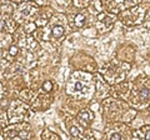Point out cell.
<instances>
[{"instance_id": "603a6c76", "label": "cell", "mask_w": 150, "mask_h": 140, "mask_svg": "<svg viewBox=\"0 0 150 140\" xmlns=\"http://www.w3.org/2000/svg\"><path fill=\"white\" fill-rule=\"evenodd\" d=\"M74 4H75V5H78V6H86V5H88V4H89V3H88V1H85V3H80V1H75Z\"/></svg>"}, {"instance_id": "8fae6325", "label": "cell", "mask_w": 150, "mask_h": 140, "mask_svg": "<svg viewBox=\"0 0 150 140\" xmlns=\"http://www.w3.org/2000/svg\"><path fill=\"white\" fill-rule=\"evenodd\" d=\"M104 6H106L108 9H109V11H111V13L119 14L120 10H123L124 4L120 3V1H109V3H105Z\"/></svg>"}, {"instance_id": "7402d4cb", "label": "cell", "mask_w": 150, "mask_h": 140, "mask_svg": "<svg viewBox=\"0 0 150 140\" xmlns=\"http://www.w3.org/2000/svg\"><path fill=\"white\" fill-rule=\"evenodd\" d=\"M109 140H123V139H121V135L119 133H111Z\"/></svg>"}, {"instance_id": "44dd1931", "label": "cell", "mask_w": 150, "mask_h": 140, "mask_svg": "<svg viewBox=\"0 0 150 140\" xmlns=\"http://www.w3.org/2000/svg\"><path fill=\"white\" fill-rule=\"evenodd\" d=\"M35 29H36L35 24H34V23H30V24H28V25L25 26V33H29V34H30V33H33Z\"/></svg>"}, {"instance_id": "484cf974", "label": "cell", "mask_w": 150, "mask_h": 140, "mask_svg": "<svg viewBox=\"0 0 150 140\" xmlns=\"http://www.w3.org/2000/svg\"><path fill=\"white\" fill-rule=\"evenodd\" d=\"M0 20H1V16H0Z\"/></svg>"}, {"instance_id": "6da1fadb", "label": "cell", "mask_w": 150, "mask_h": 140, "mask_svg": "<svg viewBox=\"0 0 150 140\" xmlns=\"http://www.w3.org/2000/svg\"><path fill=\"white\" fill-rule=\"evenodd\" d=\"M130 65L129 64H110L106 65V66L101 70V73L104 74V76L106 78V80L109 81L110 84H115L119 83L120 80L126 76V74L129 73Z\"/></svg>"}, {"instance_id": "cb8c5ba5", "label": "cell", "mask_w": 150, "mask_h": 140, "mask_svg": "<svg viewBox=\"0 0 150 140\" xmlns=\"http://www.w3.org/2000/svg\"><path fill=\"white\" fill-rule=\"evenodd\" d=\"M5 58V54H4V50L3 49H0V60Z\"/></svg>"}, {"instance_id": "ac0fdd59", "label": "cell", "mask_w": 150, "mask_h": 140, "mask_svg": "<svg viewBox=\"0 0 150 140\" xmlns=\"http://www.w3.org/2000/svg\"><path fill=\"white\" fill-rule=\"evenodd\" d=\"M70 134H71L73 136H75V138H79L80 136V134H81V132H80V129H79L78 127L73 125V127L70 128Z\"/></svg>"}, {"instance_id": "5bb4252c", "label": "cell", "mask_w": 150, "mask_h": 140, "mask_svg": "<svg viewBox=\"0 0 150 140\" xmlns=\"http://www.w3.org/2000/svg\"><path fill=\"white\" fill-rule=\"evenodd\" d=\"M86 90H88V88L85 86V84H84L83 81H80V80H76L74 83V85H73V88L70 89V91L71 93H75V94H80V93H86Z\"/></svg>"}, {"instance_id": "5b68a950", "label": "cell", "mask_w": 150, "mask_h": 140, "mask_svg": "<svg viewBox=\"0 0 150 140\" xmlns=\"http://www.w3.org/2000/svg\"><path fill=\"white\" fill-rule=\"evenodd\" d=\"M38 11V8H36V4L35 3H25L18 9V13H16V21H23V19H28L30 18L31 15Z\"/></svg>"}, {"instance_id": "ffe728a7", "label": "cell", "mask_w": 150, "mask_h": 140, "mask_svg": "<svg viewBox=\"0 0 150 140\" xmlns=\"http://www.w3.org/2000/svg\"><path fill=\"white\" fill-rule=\"evenodd\" d=\"M43 90L44 91H51V90H53V83H51L50 80H46L43 84Z\"/></svg>"}, {"instance_id": "ba28073f", "label": "cell", "mask_w": 150, "mask_h": 140, "mask_svg": "<svg viewBox=\"0 0 150 140\" xmlns=\"http://www.w3.org/2000/svg\"><path fill=\"white\" fill-rule=\"evenodd\" d=\"M50 16H51V9H48L46 14H45V10H43V11L39 14V15H38V18L35 19V21H34L35 26H43V25H45L46 23H48Z\"/></svg>"}, {"instance_id": "d6986e66", "label": "cell", "mask_w": 150, "mask_h": 140, "mask_svg": "<svg viewBox=\"0 0 150 140\" xmlns=\"http://www.w3.org/2000/svg\"><path fill=\"white\" fill-rule=\"evenodd\" d=\"M18 53H19L18 45H11L10 48H9V55H10V57H15V55H18Z\"/></svg>"}, {"instance_id": "7c38bea8", "label": "cell", "mask_w": 150, "mask_h": 140, "mask_svg": "<svg viewBox=\"0 0 150 140\" xmlns=\"http://www.w3.org/2000/svg\"><path fill=\"white\" fill-rule=\"evenodd\" d=\"M65 34V28L60 24H56L51 28V36H53L54 39H60L63 38Z\"/></svg>"}, {"instance_id": "8992f818", "label": "cell", "mask_w": 150, "mask_h": 140, "mask_svg": "<svg viewBox=\"0 0 150 140\" xmlns=\"http://www.w3.org/2000/svg\"><path fill=\"white\" fill-rule=\"evenodd\" d=\"M114 21H115V18L109 15L106 13H100L98 15V21H96V26L101 33L104 31H109L112 25H114Z\"/></svg>"}, {"instance_id": "30bf717a", "label": "cell", "mask_w": 150, "mask_h": 140, "mask_svg": "<svg viewBox=\"0 0 150 140\" xmlns=\"http://www.w3.org/2000/svg\"><path fill=\"white\" fill-rule=\"evenodd\" d=\"M150 138V132H149V125L140 128L139 130L134 133V139L133 140H149Z\"/></svg>"}, {"instance_id": "7a4b0ae2", "label": "cell", "mask_w": 150, "mask_h": 140, "mask_svg": "<svg viewBox=\"0 0 150 140\" xmlns=\"http://www.w3.org/2000/svg\"><path fill=\"white\" fill-rule=\"evenodd\" d=\"M30 125L20 124L14 125L4 130V139L5 140H29L30 138Z\"/></svg>"}, {"instance_id": "4fadbf2b", "label": "cell", "mask_w": 150, "mask_h": 140, "mask_svg": "<svg viewBox=\"0 0 150 140\" xmlns=\"http://www.w3.org/2000/svg\"><path fill=\"white\" fill-rule=\"evenodd\" d=\"M0 10L3 11L4 18H9V16L13 15L14 11H15V6H14V4H11V3H5L0 6Z\"/></svg>"}, {"instance_id": "e0dca14e", "label": "cell", "mask_w": 150, "mask_h": 140, "mask_svg": "<svg viewBox=\"0 0 150 140\" xmlns=\"http://www.w3.org/2000/svg\"><path fill=\"white\" fill-rule=\"evenodd\" d=\"M8 123V118H6V114L4 113L3 110H0V128H4Z\"/></svg>"}, {"instance_id": "9a60e30c", "label": "cell", "mask_w": 150, "mask_h": 140, "mask_svg": "<svg viewBox=\"0 0 150 140\" xmlns=\"http://www.w3.org/2000/svg\"><path fill=\"white\" fill-rule=\"evenodd\" d=\"M149 99V89L148 88H142L139 91H138V100L142 101V103H148Z\"/></svg>"}, {"instance_id": "3957f363", "label": "cell", "mask_w": 150, "mask_h": 140, "mask_svg": "<svg viewBox=\"0 0 150 140\" xmlns=\"http://www.w3.org/2000/svg\"><path fill=\"white\" fill-rule=\"evenodd\" d=\"M144 16V10L139 6H134L130 9H125L120 15V20L123 21V24L131 26V25H138L142 23Z\"/></svg>"}, {"instance_id": "9c48e42d", "label": "cell", "mask_w": 150, "mask_h": 140, "mask_svg": "<svg viewBox=\"0 0 150 140\" xmlns=\"http://www.w3.org/2000/svg\"><path fill=\"white\" fill-rule=\"evenodd\" d=\"M73 26L74 28H76V29H81V28L85 26L86 24V21H88V18L85 14H83V13H78L76 15L74 16V19H73Z\"/></svg>"}, {"instance_id": "277c9868", "label": "cell", "mask_w": 150, "mask_h": 140, "mask_svg": "<svg viewBox=\"0 0 150 140\" xmlns=\"http://www.w3.org/2000/svg\"><path fill=\"white\" fill-rule=\"evenodd\" d=\"M29 113V108L20 100H14L9 108V119L11 123H19L21 120H25Z\"/></svg>"}, {"instance_id": "52a82bcc", "label": "cell", "mask_w": 150, "mask_h": 140, "mask_svg": "<svg viewBox=\"0 0 150 140\" xmlns=\"http://www.w3.org/2000/svg\"><path fill=\"white\" fill-rule=\"evenodd\" d=\"M93 113L90 110H81L80 113L78 114V121L80 123L84 128H88L89 125L91 124L93 121Z\"/></svg>"}, {"instance_id": "d4e9b609", "label": "cell", "mask_w": 150, "mask_h": 140, "mask_svg": "<svg viewBox=\"0 0 150 140\" xmlns=\"http://www.w3.org/2000/svg\"><path fill=\"white\" fill-rule=\"evenodd\" d=\"M0 93H1V83H0Z\"/></svg>"}, {"instance_id": "2e32d148", "label": "cell", "mask_w": 150, "mask_h": 140, "mask_svg": "<svg viewBox=\"0 0 150 140\" xmlns=\"http://www.w3.org/2000/svg\"><path fill=\"white\" fill-rule=\"evenodd\" d=\"M41 140H60V138L53 132H50V130H46L41 135Z\"/></svg>"}]
</instances>
